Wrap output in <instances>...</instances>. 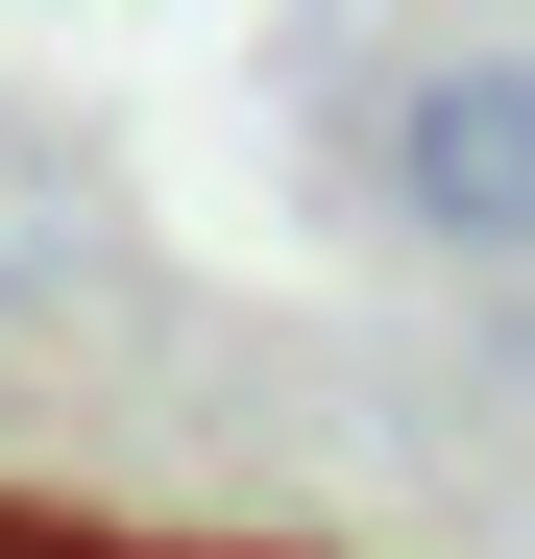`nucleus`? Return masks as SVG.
Wrapping results in <instances>:
<instances>
[{"label": "nucleus", "instance_id": "f257e3e1", "mask_svg": "<svg viewBox=\"0 0 535 559\" xmlns=\"http://www.w3.org/2000/svg\"><path fill=\"white\" fill-rule=\"evenodd\" d=\"M390 219L463 267H535V49H463L390 98Z\"/></svg>", "mask_w": 535, "mask_h": 559}]
</instances>
